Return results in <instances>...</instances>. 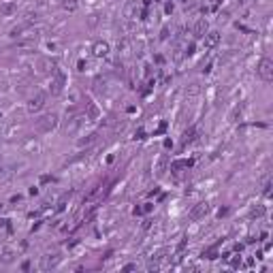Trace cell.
<instances>
[{"label": "cell", "mask_w": 273, "mask_h": 273, "mask_svg": "<svg viewBox=\"0 0 273 273\" xmlns=\"http://www.w3.org/2000/svg\"><path fill=\"white\" fill-rule=\"evenodd\" d=\"M58 113H45V115H41L38 119H34V130L38 134H47L51 132L56 126H58Z\"/></svg>", "instance_id": "cell-1"}, {"label": "cell", "mask_w": 273, "mask_h": 273, "mask_svg": "<svg viewBox=\"0 0 273 273\" xmlns=\"http://www.w3.org/2000/svg\"><path fill=\"white\" fill-rule=\"evenodd\" d=\"M66 85V75L60 71V68H53V77H51V83H49V92L51 94H60Z\"/></svg>", "instance_id": "cell-2"}, {"label": "cell", "mask_w": 273, "mask_h": 273, "mask_svg": "<svg viewBox=\"0 0 273 273\" xmlns=\"http://www.w3.org/2000/svg\"><path fill=\"white\" fill-rule=\"evenodd\" d=\"M256 73H258V77H260L262 81H273V62L269 58H262L260 62H258V68H256Z\"/></svg>", "instance_id": "cell-3"}, {"label": "cell", "mask_w": 273, "mask_h": 273, "mask_svg": "<svg viewBox=\"0 0 273 273\" xmlns=\"http://www.w3.org/2000/svg\"><path fill=\"white\" fill-rule=\"evenodd\" d=\"M45 100H47V96L43 94V92H38L36 96H32V98L28 100V113H36V111H41V109L45 107Z\"/></svg>", "instance_id": "cell-4"}, {"label": "cell", "mask_w": 273, "mask_h": 273, "mask_svg": "<svg viewBox=\"0 0 273 273\" xmlns=\"http://www.w3.org/2000/svg\"><path fill=\"white\" fill-rule=\"evenodd\" d=\"M218 43H220V32H215V30L209 32V30H207L205 36H203V47L205 49H214Z\"/></svg>", "instance_id": "cell-5"}, {"label": "cell", "mask_w": 273, "mask_h": 273, "mask_svg": "<svg viewBox=\"0 0 273 273\" xmlns=\"http://www.w3.org/2000/svg\"><path fill=\"white\" fill-rule=\"evenodd\" d=\"M58 262H60L58 254H45V256H41V269H43V271H49V269L58 267Z\"/></svg>", "instance_id": "cell-6"}, {"label": "cell", "mask_w": 273, "mask_h": 273, "mask_svg": "<svg viewBox=\"0 0 273 273\" xmlns=\"http://www.w3.org/2000/svg\"><path fill=\"white\" fill-rule=\"evenodd\" d=\"M109 51H111V47H109L107 41H96L92 45V53L96 58H105V56H109Z\"/></svg>", "instance_id": "cell-7"}, {"label": "cell", "mask_w": 273, "mask_h": 273, "mask_svg": "<svg viewBox=\"0 0 273 273\" xmlns=\"http://www.w3.org/2000/svg\"><path fill=\"white\" fill-rule=\"evenodd\" d=\"M207 30H209V26H207V19H203V17H201V19H196V22H194V28H192V36H194V38H203Z\"/></svg>", "instance_id": "cell-8"}, {"label": "cell", "mask_w": 273, "mask_h": 273, "mask_svg": "<svg viewBox=\"0 0 273 273\" xmlns=\"http://www.w3.org/2000/svg\"><path fill=\"white\" fill-rule=\"evenodd\" d=\"M49 71H53V62L49 58H38L36 60V73H38V75H45V73H49Z\"/></svg>", "instance_id": "cell-9"}, {"label": "cell", "mask_w": 273, "mask_h": 273, "mask_svg": "<svg viewBox=\"0 0 273 273\" xmlns=\"http://www.w3.org/2000/svg\"><path fill=\"white\" fill-rule=\"evenodd\" d=\"M169 162H171V160H169V156H166V154H160L158 162H156V175H158V177H162L166 171H169Z\"/></svg>", "instance_id": "cell-10"}, {"label": "cell", "mask_w": 273, "mask_h": 273, "mask_svg": "<svg viewBox=\"0 0 273 273\" xmlns=\"http://www.w3.org/2000/svg\"><path fill=\"white\" fill-rule=\"evenodd\" d=\"M209 211V205L207 203H199L196 207H192V211H190V220H201L203 215Z\"/></svg>", "instance_id": "cell-11"}, {"label": "cell", "mask_w": 273, "mask_h": 273, "mask_svg": "<svg viewBox=\"0 0 273 273\" xmlns=\"http://www.w3.org/2000/svg\"><path fill=\"white\" fill-rule=\"evenodd\" d=\"M15 13H17V4L15 2H2L0 4V15L2 17H11Z\"/></svg>", "instance_id": "cell-12"}, {"label": "cell", "mask_w": 273, "mask_h": 273, "mask_svg": "<svg viewBox=\"0 0 273 273\" xmlns=\"http://www.w3.org/2000/svg\"><path fill=\"white\" fill-rule=\"evenodd\" d=\"M173 173H179V169H190L194 164V160H175V162H169Z\"/></svg>", "instance_id": "cell-13"}, {"label": "cell", "mask_w": 273, "mask_h": 273, "mask_svg": "<svg viewBox=\"0 0 273 273\" xmlns=\"http://www.w3.org/2000/svg\"><path fill=\"white\" fill-rule=\"evenodd\" d=\"M137 11H139V4H137V2H128V4L124 7V11H122V13H124L126 19H134Z\"/></svg>", "instance_id": "cell-14"}, {"label": "cell", "mask_w": 273, "mask_h": 273, "mask_svg": "<svg viewBox=\"0 0 273 273\" xmlns=\"http://www.w3.org/2000/svg\"><path fill=\"white\" fill-rule=\"evenodd\" d=\"M71 194H73V192H66V194L60 196L58 205H56V211H64V207H66V203H68V199H71Z\"/></svg>", "instance_id": "cell-15"}, {"label": "cell", "mask_w": 273, "mask_h": 273, "mask_svg": "<svg viewBox=\"0 0 273 273\" xmlns=\"http://www.w3.org/2000/svg\"><path fill=\"white\" fill-rule=\"evenodd\" d=\"M62 7H64L68 13H73V11H77V7H79V0H62Z\"/></svg>", "instance_id": "cell-16"}, {"label": "cell", "mask_w": 273, "mask_h": 273, "mask_svg": "<svg viewBox=\"0 0 273 273\" xmlns=\"http://www.w3.org/2000/svg\"><path fill=\"white\" fill-rule=\"evenodd\" d=\"M96 137H98V134H96V132H92V134H88V137H85V139H79V147H85V145H92V143L96 141Z\"/></svg>", "instance_id": "cell-17"}, {"label": "cell", "mask_w": 273, "mask_h": 273, "mask_svg": "<svg viewBox=\"0 0 273 273\" xmlns=\"http://www.w3.org/2000/svg\"><path fill=\"white\" fill-rule=\"evenodd\" d=\"M13 258H15V252H13L11 248H4V250H2V262H11Z\"/></svg>", "instance_id": "cell-18"}, {"label": "cell", "mask_w": 273, "mask_h": 273, "mask_svg": "<svg viewBox=\"0 0 273 273\" xmlns=\"http://www.w3.org/2000/svg\"><path fill=\"white\" fill-rule=\"evenodd\" d=\"M98 115H100L98 107H96V105H88V118L90 119H98Z\"/></svg>", "instance_id": "cell-19"}, {"label": "cell", "mask_w": 273, "mask_h": 273, "mask_svg": "<svg viewBox=\"0 0 273 273\" xmlns=\"http://www.w3.org/2000/svg\"><path fill=\"white\" fill-rule=\"evenodd\" d=\"M194 139V128H188V130L181 134V143H188V141H192Z\"/></svg>", "instance_id": "cell-20"}, {"label": "cell", "mask_w": 273, "mask_h": 273, "mask_svg": "<svg viewBox=\"0 0 273 273\" xmlns=\"http://www.w3.org/2000/svg\"><path fill=\"white\" fill-rule=\"evenodd\" d=\"M228 119H230V122H239V119H241V109H239V107H235L233 111H230Z\"/></svg>", "instance_id": "cell-21"}, {"label": "cell", "mask_w": 273, "mask_h": 273, "mask_svg": "<svg viewBox=\"0 0 273 273\" xmlns=\"http://www.w3.org/2000/svg\"><path fill=\"white\" fill-rule=\"evenodd\" d=\"M262 215H265V207H262V205H258V207L252 209V218H262Z\"/></svg>", "instance_id": "cell-22"}, {"label": "cell", "mask_w": 273, "mask_h": 273, "mask_svg": "<svg viewBox=\"0 0 273 273\" xmlns=\"http://www.w3.org/2000/svg\"><path fill=\"white\" fill-rule=\"evenodd\" d=\"M94 90L96 92H103V90H105V79H100V77L94 79Z\"/></svg>", "instance_id": "cell-23"}, {"label": "cell", "mask_w": 273, "mask_h": 273, "mask_svg": "<svg viewBox=\"0 0 273 273\" xmlns=\"http://www.w3.org/2000/svg\"><path fill=\"white\" fill-rule=\"evenodd\" d=\"M203 256H205V258H215V256H218V248H209L207 250V252H203Z\"/></svg>", "instance_id": "cell-24"}, {"label": "cell", "mask_w": 273, "mask_h": 273, "mask_svg": "<svg viewBox=\"0 0 273 273\" xmlns=\"http://www.w3.org/2000/svg\"><path fill=\"white\" fill-rule=\"evenodd\" d=\"M26 149H30V152H36V149H38L36 141H26Z\"/></svg>", "instance_id": "cell-25"}, {"label": "cell", "mask_w": 273, "mask_h": 273, "mask_svg": "<svg viewBox=\"0 0 273 273\" xmlns=\"http://www.w3.org/2000/svg\"><path fill=\"white\" fill-rule=\"evenodd\" d=\"M134 269H137V265H134V262H130V265H124V267H122V271H134Z\"/></svg>", "instance_id": "cell-26"}, {"label": "cell", "mask_w": 273, "mask_h": 273, "mask_svg": "<svg viewBox=\"0 0 273 273\" xmlns=\"http://www.w3.org/2000/svg\"><path fill=\"white\" fill-rule=\"evenodd\" d=\"M152 209H154V203H145V205H143V211H145V214H149Z\"/></svg>", "instance_id": "cell-27"}, {"label": "cell", "mask_w": 273, "mask_h": 273, "mask_svg": "<svg viewBox=\"0 0 273 273\" xmlns=\"http://www.w3.org/2000/svg\"><path fill=\"white\" fill-rule=\"evenodd\" d=\"M265 196H271V184H265Z\"/></svg>", "instance_id": "cell-28"}, {"label": "cell", "mask_w": 273, "mask_h": 273, "mask_svg": "<svg viewBox=\"0 0 273 273\" xmlns=\"http://www.w3.org/2000/svg\"><path fill=\"white\" fill-rule=\"evenodd\" d=\"M85 66H88V64H85L83 60H79V62H77V71H85Z\"/></svg>", "instance_id": "cell-29"}, {"label": "cell", "mask_w": 273, "mask_h": 273, "mask_svg": "<svg viewBox=\"0 0 273 273\" xmlns=\"http://www.w3.org/2000/svg\"><path fill=\"white\" fill-rule=\"evenodd\" d=\"M47 181H53V177H51V175H43V177H41V184H47Z\"/></svg>", "instance_id": "cell-30"}, {"label": "cell", "mask_w": 273, "mask_h": 273, "mask_svg": "<svg viewBox=\"0 0 273 273\" xmlns=\"http://www.w3.org/2000/svg\"><path fill=\"white\" fill-rule=\"evenodd\" d=\"M186 53H188V56H192V53H194V43H190V45L186 47Z\"/></svg>", "instance_id": "cell-31"}, {"label": "cell", "mask_w": 273, "mask_h": 273, "mask_svg": "<svg viewBox=\"0 0 273 273\" xmlns=\"http://www.w3.org/2000/svg\"><path fill=\"white\" fill-rule=\"evenodd\" d=\"M134 139H145V132L139 130V132H134Z\"/></svg>", "instance_id": "cell-32"}, {"label": "cell", "mask_w": 273, "mask_h": 273, "mask_svg": "<svg viewBox=\"0 0 273 273\" xmlns=\"http://www.w3.org/2000/svg\"><path fill=\"white\" fill-rule=\"evenodd\" d=\"M98 22V15H90V26H94Z\"/></svg>", "instance_id": "cell-33"}, {"label": "cell", "mask_w": 273, "mask_h": 273, "mask_svg": "<svg viewBox=\"0 0 273 273\" xmlns=\"http://www.w3.org/2000/svg\"><path fill=\"white\" fill-rule=\"evenodd\" d=\"M164 147H166V149H171V147H173V141H171V139H164Z\"/></svg>", "instance_id": "cell-34"}, {"label": "cell", "mask_w": 273, "mask_h": 273, "mask_svg": "<svg viewBox=\"0 0 273 273\" xmlns=\"http://www.w3.org/2000/svg\"><path fill=\"white\" fill-rule=\"evenodd\" d=\"M22 271H30V262H28V260L22 265Z\"/></svg>", "instance_id": "cell-35"}, {"label": "cell", "mask_w": 273, "mask_h": 273, "mask_svg": "<svg viewBox=\"0 0 273 273\" xmlns=\"http://www.w3.org/2000/svg\"><path fill=\"white\" fill-rule=\"evenodd\" d=\"M226 211H228V209H226V207H220V209H218V215H220V218H222V215H224Z\"/></svg>", "instance_id": "cell-36"}, {"label": "cell", "mask_w": 273, "mask_h": 273, "mask_svg": "<svg viewBox=\"0 0 273 273\" xmlns=\"http://www.w3.org/2000/svg\"><path fill=\"white\" fill-rule=\"evenodd\" d=\"M166 36H169V28H164V30H162V34H160V38H162V41H164Z\"/></svg>", "instance_id": "cell-37"}, {"label": "cell", "mask_w": 273, "mask_h": 273, "mask_svg": "<svg viewBox=\"0 0 273 273\" xmlns=\"http://www.w3.org/2000/svg\"><path fill=\"white\" fill-rule=\"evenodd\" d=\"M239 4H243V7H248V4H252V0H237Z\"/></svg>", "instance_id": "cell-38"}, {"label": "cell", "mask_w": 273, "mask_h": 273, "mask_svg": "<svg viewBox=\"0 0 273 273\" xmlns=\"http://www.w3.org/2000/svg\"><path fill=\"white\" fill-rule=\"evenodd\" d=\"M214 2H215V4H220V2H222V0H214Z\"/></svg>", "instance_id": "cell-39"}, {"label": "cell", "mask_w": 273, "mask_h": 273, "mask_svg": "<svg viewBox=\"0 0 273 273\" xmlns=\"http://www.w3.org/2000/svg\"><path fill=\"white\" fill-rule=\"evenodd\" d=\"M2 207H4V205H2V203H0V211H2Z\"/></svg>", "instance_id": "cell-40"}]
</instances>
